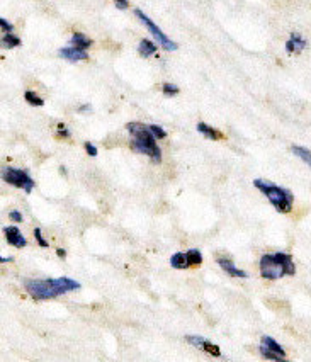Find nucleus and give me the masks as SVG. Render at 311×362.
I'll list each match as a JSON object with an SVG mask.
<instances>
[{
  "instance_id": "nucleus-1",
  "label": "nucleus",
  "mask_w": 311,
  "mask_h": 362,
  "mask_svg": "<svg viewBox=\"0 0 311 362\" xmlns=\"http://www.w3.org/2000/svg\"><path fill=\"white\" fill-rule=\"evenodd\" d=\"M24 288L35 300H52L70 291H78L81 283L70 279V277H58V279H31L24 281Z\"/></svg>"
},
{
  "instance_id": "nucleus-2",
  "label": "nucleus",
  "mask_w": 311,
  "mask_h": 362,
  "mask_svg": "<svg viewBox=\"0 0 311 362\" xmlns=\"http://www.w3.org/2000/svg\"><path fill=\"white\" fill-rule=\"evenodd\" d=\"M128 132L131 134V148L138 153L146 155L151 158V162L160 163L162 162V150L157 145V138L151 133L150 126L141 124V123H128Z\"/></svg>"
},
{
  "instance_id": "nucleus-3",
  "label": "nucleus",
  "mask_w": 311,
  "mask_h": 362,
  "mask_svg": "<svg viewBox=\"0 0 311 362\" xmlns=\"http://www.w3.org/2000/svg\"><path fill=\"white\" fill-rule=\"evenodd\" d=\"M296 265L293 262V257L284 252L276 254H266L260 259V276L267 281L281 279L284 276H294Z\"/></svg>"
},
{
  "instance_id": "nucleus-4",
  "label": "nucleus",
  "mask_w": 311,
  "mask_h": 362,
  "mask_svg": "<svg viewBox=\"0 0 311 362\" xmlns=\"http://www.w3.org/2000/svg\"><path fill=\"white\" fill-rule=\"evenodd\" d=\"M254 186L259 189L262 194H266V197L271 201V204L274 206L277 211L281 213H289L293 209V192L288 191V189L276 186V184L269 182V180L264 179H255Z\"/></svg>"
},
{
  "instance_id": "nucleus-5",
  "label": "nucleus",
  "mask_w": 311,
  "mask_h": 362,
  "mask_svg": "<svg viewBox=\"0 0 311 362\" xmlns=\"http://www.w3.org/2000/svg\"><path fill=\"white\" fill-rule=\"evenodd\" d=\"M2 180L14 187L24 189L26 194H31V191L35 189V180L29 177L26 170H20V168H12V167L2 168Z\"/></svg>"
},
{
  "instance_id": "nucleus-6",
  "label": "nucleus",
  "mask_w": 311,
  "mask_h": 362,
  "mask_svg": "<svg viewBox=\"0 0 311 362\" xmlns=\"http://www.w3.org/2000/svg\"><path fill=\"white\" fill-rule=\"evenodd\" d=\"M134 16H136V18L140 19L143 24H145L146 29H148V31H150V35L153 36L155 40L158 41V43H160V46H162L163 49H167V52H175V49H177V43H174V41H172L169 36L163 35L162 29L158 28L157 24H155L153 21H151L148 16L145 14V12L140 11V9H136V11H134Z\"/></svg>"
},
{
  "instance_id": "nucleus-7",
  "label": "nucleus",
  "mask_w": 311,
  "mask_h": 362,
  "mask_svg": "<svg viewBox=\"0 0 311 362\" xmlns=\"http://www.w3.org/2000/svg\"><path fill=\"white\" fill-rule=\"evenodd\" d=\"M4 233H6V238L7 242H9V245L18 247V248H24L28 245L26 237H24V235L20 233V230L16 228V226H4Z\"/></svg>"
},
{
  "instance_id": "nucleus-8",
  "label": "nucleus",
  "mask_w": 311,
  "mask_h": 362,
  "mask_svg": "<svg viewBox=\"0 0 311 362\" xmlns=\"http://www.w3.org/2000/svg\"><path fill=\"white\" fill-rule=\"evenodd\" d=\"M60 57L65 58V60L69 62H82V60H87L89 58V54H87V49H82V48H77V46H66V48H61L60 49Z\"/></svg>"
},
{
  "instance_id": "nucleus-9",
  "label": "nucleus",
  "mask_w": 311,
  "mask_h": 362,
  "mask_svg": "<svg viewBox=\"0 0 311 362\" xmlns=\"http://www.w3.org/2000/svg\"><path fill=\"white\" fill-rule=\"evenodd\" d=\"M216 262H218V265H220V267L223 269V271L226 272V274H230V276H233V277H240V279H247V277H249V274H247L245 271H242V269H238L237 265L231 262L230 259H223V257L220 259V257H218Z\"/></svg>"
},
{
  "instance_id": "nucleus-10",
  "label": "nucleus",
  "mask_w": 311,
  "mask_h": 362,
  "mask_svg": "<svg viewBox=\"0 0 311 362\" xmlns=\"http://www.w3.org/2000/svg\"><path fill=\"white\" fill-rule=\"evenodd\" d=\"M306 46V41L303 40V36L298 35V33H293L289 41L286 43V52L288 53H300L303 52V48Z\"/></svg>"
},
{
  "instance_id": "nucleus-11",
  "label": "nucleus",
  "mask_w": 311,
  "mask_h": 362,
  "mask_svg": "<svg viewBox=\"0 0 311 362\" xmlns=\"http://www.w3.org/2000/svg\"><path fill=\"white\" fill-rule=\"evenodd\" d=\"M197 132L203 134V136L209 138V140H214V141L221 140V138H223V134H221L220 132H218V129L211 128V126L206 124V123H199V124H197Z\"/></svg>"
},
{
  "instance_id": "nucleus-12",
  "label": "nucleus",
  "mask_w": 311,
  "mask_h": 362,
  "mask_svg": "<svg viewBox=\"0 0 311 362\" xmlns=\"http://www.w3.org/2000/svg\"><path fill=\"white\" fill-rule=\"evenodd\" d=\"M70 45L77 46V48L87 49V48H90V46H92V40H90V37H87L86 35H81V33H75V35L71 36Z\"/></svg>"
},
{
  "instance_id": "nucleus-13",
  "label": "nucleus",
  "mask_w": 311,
  "mask_h": 362,
  "mask_svg": "<svg viewBox=\"0 0 311 362\" xmlns=\"http://www.w3.org/2000/svg\"><path fill=\"white\" fill-rule=\"evenodd\" d=\"M138 52H140L143 58H148V57H151V54H155V52H157V45L151 43L150 40H143V41H140V46H138Z\"/></svg>"
},
{
  "instance_id": "nucleus-14",
  "label": "nucleus",
  "mask_w": 311,
  "mask_h": 362,
  "mask_svg": "<svg viewBox=\"0 0 311 362\" xmlns=\"http://www.w3.org/2000/svg\"><path fill=\"white\" fill-rule=\"evenodd\" d=\"M170 265L174 269H187L189 262H187L186 254H182V252H177V254L172 255L170 257Z\"/></svg>"
},
{
  "instance_id": "nucleus-15",
  "label": "nucleus",
  "mask_w": 311,
  "mask_h": 362,
  "mask_svg": "<svg viewBox=\"0 0 311 362\" xmlns=\"http://www.w3.org/2000/svg\"><path fill=\"white\" fill-rule=\"evenodd\" d=\"M262 345H266V347L271 349V351L277 352V354H279V356L286 357V351H284V349H283V345H281V344H277L274 339H271V337L264 335V337H262Z\"/></svg>"
},
{
  "instance_id": "nucleus-16",
  "label": "nucleus",
  "mask_w": 311,
  "mask_h": 362,
  "mask_svg": "<svg viewBox=\"0 0 311 362\" xmlns=\"http://www.w3.org/2000/svg\"><path fill=\"white\" fill-rule=\"evenodd\" d=\"M291 151L294 155H296V157H300L303 162L306 163V165H308L310 168H311V151L310 150H306V148H303V146H298V145H294V146H291Z\"/></svg>"
},
{
  "instance_id": "nucleus-17",
  "label": "nucleus",
  "mask_w": 311,
  "mask_h": 362,
  "mask_svg": "<svg viewBox=\"0 0 311 362\" xmlns=\"http://www.w3.org/2000/svg\"><path fill=\"white\" fill-rule=\"evenodd\" d=\"M186 257H187L189 267H191V265L203 264V254H201V250H197V248H191V250L186 252Z\"/></svg>"
},
{
  "instance_id": "nucleus-18",
  "label": "nucleus",
  "mask_w": 311,
  "mask_h": 362,
  "mask_svg": "<svg viewBox=\"0 0 311 362\" xmlns=\"http://www.w3.org/2000/svg\"><path fill=\"white\" fill-rule=\"evenodd\" d=\"M2 46L7 49H12V48H18L20 46V40L18 36H14L12 33H6L2 37Z\"/></svg>"
},
{
  "instance_id": "nucleus-19",
  "label": "nucleus",
  "mask_w": 311,
  "mask_h": 362,
  "mask_svg": "<svg viewBox=\"0 0 311 362\" xmlns=\"http://www.w3.org/2000/svg\"><path fill=\"white\" fill-rule=\"evenodd\" d=\"M24 99H26L28 103L31 104V106H36V107L45 106V100L41 99L40 95L36 94V92H33V90H26V94H24Z\"/></svg>"
},
{
  "instance_id": "nucleus-20",
  "label": "nucleus",
  "mask_w": 311,
  "mask_h": 362,
  "mask_svg": "<svg viewBox=\"0 0 311 362\" xmlns=\"http://www.w3.org/2000/svg\"><path fill=\"white\" fill-rule=\"evenodd\" d=\"M260 354H262V357H266V359H269V361H284L286 359V357L279 356V354L274 351H271V349L266 347V345H262V347H260Z\"/></svg>"
},
{
  "instance_id": "nucleus-21",
  "label": "nucleus",
  "mask_w": 311,
  "mask_h": 362,
  "mask_svg": "<svg viewBox=\"0 0 311 362\" xmlns=\"http://www.w3.org/2000/svg\"><path fill=\"white\" fill-rule=\"evenodd\" d=\"M201 349H203L204 352L211 354V356H214V357H220V356H221V351H220V347H218V345L211 344V342H208V340H204L203 345H201Z\"/></svg>"
},
{
  "instance_id": "nucleus-22",
  "label": "nucleus",
  "mask_w": 311,
  "mask_h": 362,
  "mask_svg": "<svg viewBox=\"0 0 311 362\" xmlns=\"http://www.w3.org/2000/svg\"><path fill=\"white\" fill-rule=\"evenodd\" d=\"M162 90H163V94L169 95V98H174V95L179 94V87L174 86V83H163Z\"/></svg>"
},
{
  "instance_id": "nucleus-23",
  "label": "nucleus",
  "mask_w": 311,
  "mask_h": 362,
  "mask_svg": "<svg viewBox=\"0 0 311 362\" xmlns=\"http://www.w3.org/2000/svg\"><path fill=\"white\" fill-rule=\"evenodd\" d=\"M150 129H151V133H153V136L157 138V140H163V138H167V132L163 128H160V126L151 124Z\"/></svg>"
},
{
  "instance_id": "nucleus-24",
  "label": "nucleus",
  "mask_w": 311,
  "mask_h": 362,
  "mask_svg": "<svg viewBox=\"0 0 311 362\" xmlns=\"http://www.w3.org/2000/svg\"><path fill=\"white\" fill-rule=\"evenodd\" d=\"M35 238L40 247H48V242H46V238H43V235H41V228H35Z\"/></svg>"
},
{
  "instance_id": "nucleus-25",
  "label": "nucleus",
  "mask_w": 311,
  "mask_h": 362,
  "mask_svg": "<svg viewBox=\"0 0 311 362\" xmlns=\"http://www.w3.org/2000/svg\"><path fill=\"white\" fill-rule=\"evenodd\" d=\"M86 151H87V155H89V157H98V153H99V150L95 148L94 145H92L90 141H86Z\"/></svg>"
},
{
  "instance_id": "nucleus-26",
  "label": "nucleus",
  "mask_w": 311,
  "mask_h": 362,
  "mask_svg": "<svg viewBox=\"0 0 311 362\" xmlns=\"http://www.w3.org/2000/svg\"><path fill=\"white\" fill-rule=\"evenodd\" d=\"M0 26H2V29H4V31H6V33H12V31H14V26H12L9 21H6L4 18L0 19Z\"/></svg>"
},
{
  "instance_id": "nucleus-27",
  "label": "nucleus",
  "mask_w": 311,
  "mask_h": 362,
  "mask_svg": "<svg viewBox=\"0 0 311 362\" xmlns=\"http://www.w3.org/2000/svg\"><path fill=\"white\" fill-rule=\"evenodd\" d=\"M9 218H11L12 221H18V223H23V220H24L23 214H20L19 211H11L9 213Z\"/></svg>"
},
{
  "instance_id": "nucleus-28",
  "label": "nucleus",
  "mask_w": 311,
  "mask_h": 362,
  "mask_svg": "<svg viewBox=\"0 0 311 362\" xmlns=\"http://www.w3.org/2000/svg\"><path fill=\"white\" fill-rule=\"evenodd\" d=\"M58 136L69 138L70 136V132H66L65 126H63V124H58Z\"/></svg>"
},
{
  "instance_id": "nucleus-29",
  "label": "nucleus",
  "mask_w": 311,
  "mask_h": 362,
  "mask_svg": "<svg viewBox=\"0 0 311 362\" xmlns=\"http://www.w3.org/2000/svg\"><path fill=\"white\" fill-rule=\"evenodd\" d=\"M115 2H116L117 9H121V11H124L126 7H128V0H115Z\"/></svg>"
},
{
  "instance_id": "nucleus-30",
  "label": "nucleus",
  "mask_w": 311,
  "mask_h": 362,
  "mask_svg": "<svg viewBox=\"0 0 311 362\" xmlns=\"http://www.w3.org/2000/svg\"><path fill=\"white\" fill-rule=\"evenodd\" d=\"M57 255L60 257V259H65V257H66V252L63 250V248H58V250H57Z\"/></svg>"
},
{
  "instance_id": "nucleus-31",
  "label": "nucleus",
  "mask_w": 311,
  "mask_h": 362,
  "mask_svg": "<svg viewBox=\"0 0 311 362\" xmlns=\"http://www.w3.org/2000/svg\"><path fill=\"white\" fill-rule=\"evenodd\" d=\"M12 260H14V259H12V257H2V259H0V262L7 264V262H12Z\"/></svg>"
},
{
  "instance_id": "nucleus-32",
  "label": "nucleus",
  "mask_w": 311,
  "mask_h": 362,
  "mask_svg": "<svg viewBox=\"0 0 311 362\" xmlns=\"http://www.w3.org/2000/svg\"><path fill=\"white\" fill-rule=\"evenodd\" d=\"M86 111H90V106H82L78 109V112H86Z\"/></svg>"
}]
</instances>
